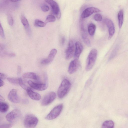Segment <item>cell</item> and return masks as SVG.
I'll list each match as a JSON object with an SVG mask.
<instances>
[{
  "mask_svg": "<svg viewBox=\"0 0 128 128\" xmlns=\"http://www.w3.org/2000/svg\"><path fill=\"white\" fill-rule=\"evenodd\" d=\"M71 86V83L69 80L67 79L63 80L58 91V98L61 99L64 97L69 91Z\"/></svg>",
  "mask_w": 128,
  "mask_h": 128,
  "instance_id": "obj_1",
  "label": "cell"
},
{
  "mask_svg": "<svg viewBox=\"0 0 128 128\" xmlns=\"http://www.w3.org/2000/svg\"><path fill=\"white\" fill-rule=\"evenodd\" d=\"M98 54L97 50L92 49L90 52L87 57L86 70L87 71L91 70L93 67L96 62Z\"/></svg>",
  "mask_w": 128,
  "mask_h": 128,
  "instance_id": "obj_2",
  "label": "cell"
},
{
  "mask_svg": "<svg viewBox=\"0 0 128 128\" xmlns=\"http://www.w3.org/2000/svg\"><path fill=\"white\" fill-rule=\"evenodd\" d=\"M38 122L36 117L33 114H29L27 115L24 118V125L26 128H35Z\"/></svg>",
  "mask_w": 128,
  "mask_h": 128,
  "instance_id": "obj_3",
  "label": "cell"
},
{
  "mask_svg": "<svg viewBox=\"0 0 128 128\" xmlns=\"http://www.w3.org/2000/svg\"><path fill=\"white\" fill-rule=\"evenodd\" d=\"M63 106L62 104H60L54 108L46 116V118L48 120L54 119L60 114L63 108Z\"/></svg>",
  "mask_w": 128,
  "mask_h": 128,
  "instance_id": "obj_4",
  "label": "cell"
},
{
  "mask_svg": "<svg viewBox=\"0 0 128 128\" xmlns=\"http://www.w3.org/2000/svg\"><path fill=\"white\" fill-rule=\"evenodd\" d=\"M45 1L52 8L53 13L55 15L57 18L59 19L61 17V13L58 5L57 3L54 0H46Z\"/></svg>",
  "mask_w": 128,
  "mask_h": 128,
  "instance_id": "obj_5",
  "label": "cell"
},
{
  "mask_svg": "<svg viewBox=\"0 0 128 128\" xmlns=\"http://www.w3.org/2000/svg\"><path fill=\"white\" fill-rule=\"evenodd\" d=\"M21 114L20 110L15 109L8 113L6 116V118L8 121L12 122L20 118Z\"/></svg>",
  "mask_w": 128,
  "mask_h": 128,
  "instance_id": "obj_6",
  "label": "cell"
},
{
  "mask_svg": "<svg viewBox=\"0 0 128 128\" xmlns=\"http://www.w3.org/2000/svg\"><path fill=\"white\" fill-rule=\"evenodd\" d=\"M104 22L106 26L108 28V39H110L113 36L115 32V28L114 24L111 20L108 18H105Z\"/></svg>",
  "mask_w": 128,
  "mask_h": 128,
  "instance_id": "obj_7",
  "label": "cell"
},
{
  "mask_svg": "<svg viewBox=\"0 0 128 128\" xmlns=\"http://www.w3.org/2000/svg\"><path fill=\"white\" fill-rule=\"evenodd\" d=\"M56 95L53 92H50L43 98L41 102V104L43 106H46L51 103L55 99Z\"/></svg>",
  "mask_w": 128,
  "mask_h": 128,
  "instance_id": "obj_8",
  "label": "cell"
},
{
  "mask_svg": "<svg viewBox=\"0 0 128 128\" xmlns=\"http://www.w3.org/2000/svg\"><path fill=\"white\" fill-rule=\"evenodd\" d=\"M75 47L73 41L71 40L69 42L68 48L66 52V58L67 60L71 58L74 54Z\"/></svg>",
  "mask_w": 128,
  "mask_h": 128,
  "instance_id": "obj_9",
  "label": "cell"
},
{
  "mask_svg": "<svg viewBox=\"0 0 128 128\" xmlns=\"http://www.w3.org/2000/svg\"><path fill=\"white\" fill-rule=\"evenodd\" d=\"M100 11V9L96 8L90 7L87 8L82 12L81 15V18L82 19L87 18L94 13Z\"/></svg>",
  "mask_w": 128,
  "mask_h": 128,
  "instance_id": "obj_10",
  "label": "cell"
},
{
  "mask_svg": "<svg viewBox=\"0 0 128 128\" xmlns=\"http://www.w3.org/2000/svg\"><path fill=\"white\" fill-rule=\"evenodd\" d=\"M28 82L31 88L38 90H44L46 89L48 86V83L46 82L45 83H36L31 80H28Z\"/></svg>",
  "mask_w": 128,
  "mask_h": 128,
  "instance_id": "obj_11",
  "label": "cell"
},
{
  "mask_svg": "<svg viewBox=\"0 0 128 128\" xmlns=\"http://www.w3.org/2000/svg\"><path fill=\"white\" fill-rule=\"evenodd\" d=\"M80 63L78 59H74L70 64L68 69L69 73L72 74L76 72L80 66Z\"/></svg>",
  "mask_w": 128,
  "mask_h": 128,
  "instance_id": "obj_12",
  "label": "cell"
},
{
  "mask_svg": "<svg viewBox=\"0 0 128 128\" xmlns=\"http://www.w3.org/2000/svg\"><path fill=\"white\" fill-rule=\"evenodd\" d=\"M8 100L12 102L17 103L20 102V98L17 94L16 90L13 89L10 92L8 95Z\"/></svg>",
  "mask_w": 128,
  "mask_h": 128,
  "instance_id": "obj_13",
  "label": "cell"
},
{
  "mask_svg": "<svg viewBox=\"0 0 128 128\" xmlns=\"http://www.w3.org/2000/svg\"><path fill=\"white\" fill-rule=\"evenodd\" d=\"M57 52L56 50L54 48L51 50L48 57L43 59L41 61V64H47L51 63L53 60Z\"/></svg>",
  "mask_w": 128,
  "mask_h": 128,
  "instance_id": "obj_14",
  "label": "cell"
},
{
  "mask_svg": "<svg viewBox=\"0 0 128 128\" xmlns=\"http://www.w3.org/2000/svg\"><path fill=\"white\" fill-rule=\"evenodd\" d=\"M80 30L82 38L84 43L88 46H90L91 44L90 41L88 36V35L82 23L80 24Z\"/></svg>",
  "mask_w": 128,
  "mask_h": 128,
  "instance_id": "obj_15",
  "label": "cell"
},
{
  "mask_svg": "<svg viewBox=\"0 0 128 128\" xmlns=\"http://www.w3.org/2000/svg\"><path fill=\"white\" fill-rule=\"evenodd\" d=\"M75 48L74 57V59H78L83 49V47L82 44L77 41L75 44Z\"/></svg>",
  "mask_w": 128,
  "mask_h": 128,
  "instance_id": "obj_16",
  "label": "cell"
},
{
  "mask_svg": "<svg viewBox=\"0 0 128 128\" xmlns=\"http://www.w3.org/2000/svg\"><path fill=\"white\" fill-rule=\"evenodd\" d=\"M26 90L28 96L32 99L36 100H38L40 99L41 96L40 94L33 92L30 88L28 87Z\"/></svg>",
  "mask_w": 128,
  "mask_h": 128,
  "instance_id": "obj_17",
  "label": "cell"
},
{
  "mask_svg": "<svg viewBox=\"0 0 128 128\" xmlns=\"http://www.w3.org/2000/svg\"><path fill=\"white\" fill-rule=\"evenodd\" d=\"M21 21L27 33L29 34H30L31 30L29 22L26 17L23 15L21 16Z\"/></svg>",
  "mask_w": 128,
  "mask_h": 128,
  "instance_id": "obj_18",
  "label": "cell"
},
{
  "mask_svg": "<svg viewBox=\"0 0 128 128\" xmlns=\"http://www.w3.org/2000/svg\"><path fill=\"white\" fill-rule=\"evenodd\" d=\"M118 26L120 28L122 26L124 22V12L122 10H121L119 11L118 14Z\"/></svg>",
  "mask_w": 128,
  "mask_h": 128,
  "instance_id": "obj_19",
  "label": "cell"
},
{
  "mask_svg": "<svg viewBox=\"0 0 128 128\" xmlns=\"http://www.w3.org/2000/svg\"><path fill=\"white\" fill-rule=\"evenodd\" d=\"M24 78H29L35 80L38 79V77L36 74L32 72H28L22 75Z\"/></svg>",
  "mask_w": 128,
  "mask_h": 128,
  "instance_id": "obj_20",
  "label": "cell"
},
{
  "mask_svg": "<svg viewBox=\"0 0 128 128\" xmlns=\"http://www.w3.org/2000/svg\"><path fill=\"white\" fill-rule=\"evenodd\" d=\"M114 124L112 120H107L102 123V128H114Z\"/></svg>",
  "mask_w": 128,
  "mask_h": 128,
  "instance_id": "obj_21",
  "label": "cell"
},
{
  "mask_svg": "<svg viewBox=\"0 0 128 128\" xmlns=\"http://www.w3.org/2000/svg\"><path fill=\"white\" fill-rule=\"evenodd\" d=\"M96 28V25L93 23H91L89 25L88 27V31L89 34L93 36L95 32Z\"/></svg>",
  "mask_w": 128,
  "mask_h": 128,
  "instance_id": "obj_22",
  "label": "cell"
},
{
  "mask_svg": "<svg viewBox=\"0 0 128 128\" xmlns=\"http://www.w3.org/2000/svg\"><path fill=\"white\" fill-rule=\"evenodd\" d=\"M9 108L8 104L4 102H0V112H5L8 111Z\"/></svg>",
  "mask_w": 128,
  "mask_h": 128,
  "instance_id": "obj_23",
  "label": "cell"
},
{
  "mask_svg": "<svg viewBox=\"0 0 128 128\" xmlns=\"http://www.w3.org/2000/svg\"><path fill=\"white\" fill-rule=\"evenodd\" d=\"M46 24V23L45 22L38 19L36 20L34 23L35 26L40 27L45 26Z\"/></svg>",
  "mask_w": 128,
  "mask_h": 128,
  "instance_id": "obj_24",
  "label": "cell"
},
{
  "mask_svg": "<svg viewBox=\"0 0 128 128\" xmlns=\"http://www.w3.org/2000/svg\"><path fill=\"white\" fill-rule=\"evenodd\" d=\"M56 20L55 16L52 15H49L46 18L45 23H47L54 22Z\"/></svg>",
  "mask_w": 128,
  "mask_h": 128,
  "instance_id": "obj_25",
  "label": "cell"
},
{
  "mask_svg": "<svg viewBox=\"0 0 128 128\" xmlns=\"http://www.w3.org/2000/svg\"><path fill=\"white\" fill-rule=\"evenodd\" d=\"M7 80L10 83L14 84H18V78H8Z\"/></svg>",
  "mask_w": 128,
  "mask_h": 128,
  "instance_id": "obj_26",
  "label": "cell"
},
{
  "mask_svg": "<svg viewBox=\"0 0 128 128\" xmlns=\"http://www.w3.org/2000/svg\"><path fill=\"white\" fill-rule=\"evenodd\" d=\"M18 84L23 89L26 90L28 87L24 83L22 79L21 78H18Z\"/></svg>",
  "mask_w": 128,
  "mask_h": 128,
  "instance_id": "obj_27",
  "label": "cell"
},
{
  "mask_svg": "<svg viewBox=\"0 0 128 128\" xmlns=\"http://www.w3.org/2000/svg\"><path fill=\"white\" fill-rule=\"evenodd\" d=\"M7 20L8 24L10 26H12L14 24V20L10 14H8L7 16Z\"/></svg>",
  "mask_w": 128,
  "mask_h": 128,
  "instance_id": "obj_28",
  "label": "cell"
},
{
  "mask_svg": "<svg viewBox=\"0 0 128 128\" xmlns=\"http://www.w3.org/2000/svg\"><path fill=\"white\" fill-rule=\"evenodd\" d=\"M102 15L99 14H95L94 17V20L100 22L102 20Z\"/></svg>",
  "mask_w": 128,
  "mask_h": 128,
  "instance_id": "obj_29",
  "label": "cell"
},
{
  "mask_svg": "<svg viewBox=\"0 0 128 128\" xmlns=\"http://www.w3.org/2000/svg\"><path fill=\"white\" fill-rule=\"evenodd\" d=\"M42 10L44 12L48 11L49 10V7L46 4H43L41 7Z\"/></svg>",
  "mask_w": 128,
  "mask_h": 128,
  "instance_id": "obj_30",
  "label": "cell"
},
{
  "mask_svg": "<svg viewBox=\"0 0 128 128\" xmlns=\"http://www.w3.org/2000/svg\"><path fill=\"white\" fill-rule=\"evenodd\" d=\"M12 126L11 124H6L0 125V128H10Z\"/></svg>",
  "mask_w": 128,
  "mask_h": 128,
  "instance_id": "obj_31",
  "label": "cell"
},
{
  "mask_svg": "<svg viewBox=\"0 0 128 128\" xmlns=\"http://www.w3.org/2000/svg\"><path fill=\"white\" fill-rule=\"evenodd\" d=\"M0 35L2 38L4 37V34L3 29L0 22Z\"/></svg>",
  "mask_w": 128,
  "mask_h": 128,
  "instance_id": "obj_32",
  "label": "cell"
},
{
  "mask_svg": "<svg viewBox=\"0 0 128 128\" xmlns=\"http://www.w3.org/2000/svg\"><path fill=\"white\" fill-rule=\"evenodd\" d=\"M6 75L3 73L0 72V79H4L6 78Z\"/></svg>",
  "mask_w": 128,
  "mask_h": 128,
  "instance_id": "obj_33",
  "label": "cell"
},
{
  "mask_svg": "<svg viewBox=\"0 0 128 128\" xmlns=\"http://www.w3.org/2000/svg\"><path fill=\"white\" fill-rule=\"evenodd\" d=\"M65 38L64 37L62 36L60 39V42L61 44L62 45H64L65 42Z\"/></svg>",
  "mask_w": 128,
  "mask_h": 128,
  "instance_id": "obj_34",
  "label": "cell"
},
{
  "mask_svg": "<svg viewBox=\"0 0 128 128\" xmlns=\"http://www.w3.org/2000/svg\"><path fill=\"white\" fill-rule=\"evenodd\" d=\"M21 71V68L20 66H18L17 68V73L18 74H19Z\"/></svg>",
  "mask_w": 128,
  "mask_h": 128,
  "instance_id": "obj_35",
  "label": "cell"
},
{
  "mask_svg": "<svg viewBox=\"0 0 128 128\" xmlns=\"http://www.w3.org/2000/svg\"><path fill=\"white\" fill-rule=\"evenodd\" d=\"M4 45L2 44H0V51H2L4 48Z\"/></svg>",
  "mask_w": 128,
  "mask_h": 128,
  "instance_id": "obj_36",
  "label": "cell"
},
{
  "mask_svg": "<svg viewBox=\"0 0 128 128\" xmlns=\"http://www.w3.org/2000/svg\"><path fill=\"white\" fill-rule=\"evenodd\" d=\"M4 82L2 80L0 79V87L4 85Z\"/></svg>",
  "mask_w": 128,
  "mask_h": 128,
  "instance_id": "obj_37",
  "label": "cell"
},
{
  "mask_svg": "<svg viewBox=\"0 0 128 128\" xmlns=\"http://www.w3.org/2000/svg\"><path fill=\"white\" fill-rule=\"evenodd\" d=\"M4 98L0 95V101H4Z\"/></svg>",
  "mask_w": 128,
  "mask_h": 128,
  "instance_id": "obj_38",
  "label": "cell"
},
{
  "mask_svg": "<svg viewBox=\"0 0 128 128\" xmlns=\"http://www.w3.org/2000/svg\"><path fill=\"white\" fill-rule=\"evenodd\" d=\"M11 2H18L20 0H9Z\"/></svg>",
  "mask_w": 128,
  "mask_h": 128,
  "instance_id": "obj_39",
  "label": "cell"
},
{
  "mask_svg": "<svg viewBox=\"0 0 128 128\" xmlns=\"http://www.w3.org/2000/svg\"></svg>",
  "mask_w": 128,
  "mask_h": 128,
  "instance_id": "obj_40",
  "label": "cell"
}]
</instances>
